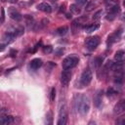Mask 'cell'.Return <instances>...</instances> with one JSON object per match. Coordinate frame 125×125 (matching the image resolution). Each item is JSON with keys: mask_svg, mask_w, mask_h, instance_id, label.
<instances>
[{"mask_svg": "<svg viewBox=\"0 0 125 125\" xmlns=\"http://www.w3.org/2000/svg\"><path fill=\"white\" fill-rule=\"evenodd\" d=\"M74 107L81 115H85L88 113L90 109V100L88 96L77 94L74 97Z\"/></svg>", "mask_w": 125, "mask_h": 125, "instance_id": "6da1fadb", "label": "cell"}, {"mask_svg": "<svg viewBox=\"0 0 125 125\" xmlns=\"http://www.w3.org/2000/svg\"><path fill=\"white\" fill-rule=\"evenodd\" d=\"M78 62H79V58L77 56L70 55L62 61V68L63 69H71L78 64Z\"/></svg>", "mask_w": 125, "mask_h": 125, "instance_id": "7a4b0ae2", "label": "cell"}, {"mask_svg": "<svg viewBox=\"0 0 125 125\" xmlns=\"http://www.w3.org/2000/svg\"><path fill=\"white\" fill-rule=\"evenodd\" d=\"M92 78H93V74H92V71L90 69H85L81 76H80V79H79V87H85L87 85L90 84V82L92 81Z\"/></svg>", "mask_w": 125, "mask_h": 125, "instance_id": "3957f363", "label": "cell"}, {"mask_svg": "<svg viewBox=\"0 0 125 125\" xmlns=\"http://www.w3.org/2000/svg\"><path fill=\"white\" fill-rule=\"evenodd\" d=\"M67 121V107L66 104H62L60 108L59 112V120L57 122L58 125H64Z\"/></svg>", "mask_w": 125, "mask_h": 125, "instance_id": "277c9868", "label": "cell"}, {"mask_svg": "<svg viewBox=\"0 0 125 125\" xmlns=\"http://www.w3.org/2000/svg\"><path fill=\"white\" fill-rule=\"evenodd\" d=\"M85 44H86V47L89 49V50H94L98 47V45L100 44V37L95 35V36H92V37H89L86 39L85 41Z\"/></svg>", "mask_w": 125, "mask_h": 125, "instance_id": "5b68a950", "label": "cell"}, {"mask_svg": "<svg viewBox=\"0 0 125 125\" xmlns=\"http://www.w3.org/2000/svg\"><path fill=\"white\" fill-rule=\"evenodd\" d=\"M119 12H120V8H119L118 4H115V5L111 6V7L109 8V11H108L106 17H105L106 20H107V21H113V20L116 18L117 14H118Z\"/></svg>", "mask_w": 125, "mask_h": 125, "instance_id": "8992f818", "label": "cell"}, {"mask_svg": "<svg viewBox=\"0 0 125 125\" xmlns=\"http://www.w3.org/2000/svg\"><path fill=\"white\" fill-rule=\"evenodd\" d=\"M70 78H71V71L69 69L62 70V75H61V82L62 86H67V84L70 81Z\"/></svg>", "mask_w": 125, "mask_h": 125, "instance_id": "52a82bcc", "label": "cell"}, {"mask_svg": "<svg viewBox=\"0 0 125 125\" xmlns=\"http://www.w3.org/2000/svg\"><path fill=\"white\" fill-rule=\"evenodd\" d=\"M16 34L14 33V32H6L4 35H3V37H2V43L3 44H5V45H7V44H10V43H12L15 39H16Z\"/></svg>", "mask_w": 125, "mask_h": 125, "instance_id": "ba28073f", "label": "cell"}, {"mask_svg": "<svg viewBox=\"0 0 125 125\" xmlns=\"http://www.w3.org/2000/svg\"><path fill=\"white\" fill-rule=\"evenodd\" d=\"M120 35H121V30H116L113 33L109 34L107 37V44H112V43L118 41L120 38Z\"/></svg>", "mask_w": 125, "mask_h": 125, "instance_id": "9c48e42d", "label": "cell"}, {"mask_svg": "<svg viewBox=\"0 0 125 125\" xmlns=\"http://www.w3.org/2000/svg\"><path fill=\"white\" fill-rule=\"evenodd\" d=\"M100 4H101V0H90L87 3L86 7H85V11L86 12H91L94 9H96Z\"/></svg>", "mask_w": 125, "mask_h": 125, "instance_id": "30bf717a", "label": "cell"}, {"mask_svg": "<svg viewBox=\"0 0 125 125\" xmlns=\"http://www.w3.org/2000/svg\"><path fill=\"white\" fill-rule=\"evenodd\" d=\"M9 15H10V18L14 21H21V15L13 7L9 8Z\"/></svg>", "mask_w": 125, "mask_h": 125, "instance_id": "8fae6325", "label": "cell"}, {"mask_svg": "<svg viewBox=\"0 0 125 125\" xmlns=\"http://www.w3.org/2000/svg\"><path fill=\"white\" fill-rule=\"evenodd\" d=\"M37 9H38L39 11H42V12L48 13V14L52 12V7H51V5L48 4V3H46V2L39 3V4L37 5Z\"/></svg>", "mask_w": 125, "mask_h": 125, "instance_id": "7c38bea8", "label": "cell"}, {"mask_svg": "<svg viewBox=\"0 0 125 125\" xmlns=\"http://www.w3.org/2000/svg\"><path fill=\"white\" fill-rule=\"evenodd\" d=\"M102 100H103V91L99 90V91H97V93L94 97V104L97 107H100L102 105Z\"/></svg>", "mask_w": 125, "mask_h": 125, "instance_id": "4fadbf2b", "label": "cell"}, {"mask_svg": "<svg viewBox=\"0 0 125 125\" xmlns=\"http://www.w3.org/2000/svg\"><path fill=\"white\" fill-rule=\"evenodd\" d=\"M14 122V117L11 116V115H4L2 114L1 117H0V123L1 124H4V125H8V124H11Z\"/></svg>", "mask_w": 125, "mask_h": 125, "instance_id": "5bb4252c", "label": "cell"}, {"mask_svg": "<svg viewBox=\"0 0 125 125\" xmlns=\"http://www.w3.org/2000/svg\"><path fill=\"white\" fill-rule=\"evenodd\" d=\"M43 64V62H42V60L41 59H33L31 62H30V67L32 68V69H34V70H36V69H38L41 65Z\"/></svg>", "mask_w": 125, "mask_h": 125, "instance_id": "9a60e30c", "label": "cell"}, {"mask_svg": "<svg viewBox=\"0 0 125 125\" xmlns=\"http://www.w3.org/2000/svg\"><path fill=\"white\" fill-rule=\"evenodd\" d=\"M99 27H100V24H98V23H92V24L85 25V26H84V30H85V32H87V33H91V32H93V31H96Z\"/></svg>", "mask_w": 125, "mask_h": 125, "instance_id": "2e32d148", "label": "cell"}, {"mask_svg": "<svg viewBox=\"0 0 125 125\" xmlns=\"http://www.w3.org/2000/svg\"><path fill=\"white\" fill-rule=\"evenodd\" d=\"M114 60L116 62H124L125 61V52L122 51V50L117 51L115 53V55H114Z\"/></svg>", "mask_w": 125, "mask_h": 125, "instance_id": "e0dca14e", "label": "cell"}, {"mask_svg": "<svg viewBox=\"0 0 125 125\" xmlns=\"http://www.w3.org/2000/svg\"><path fill=\"white\" fill-rule=\"evenodd\" d=\"M67 31H68V27H67L66 25H63V26L59 27V28L56 30V33L59 34V35H64Z\"/></svg>", "mask_w": 125, "mask_h": 125, "instance_id": "ac0fdd59", "label": "cell"}, {"mask_svg": "<svg viewBox=\"0 0 125 125\" xmlns=\"http://www.w3.org/2000/svg\"><path fill=\"white\" fill-rule=\"evenodd\" d=\"M69 9H70V12H71L72 14H75V15L80 14V8H79L78 5H76V4H71L70 7H69Z\"/></svg>", "mask_w": 125, "mask_h": 125, "instance_id": "d6986e66", "label": "cell"}, {"mask_svg": "<svg viewBox=\"0 0 125 125\" xmlns=\"http://www.w3.org/2000/svg\"><path fill=\"white\" fill-rule=\"evenodd\" d=\"M102 15H103V10H99L98 12H96L95 14H94V16H93V21H99L100 19H101V17H102Z\"/></svg>", "mask_w": 125, "mask_h": 125, "instance_id": "ffe728a7", "label": "cell"}, {"mask_svg": "<svg viewBox=\"0 0 125 125\" xmlns=\"http://www.w3.org/2000/svg\"><path fill=\"white\" fill-rule=\"evenodd\" d=\"M43 52L45 54H50L53 52V47L51 45H47V46H44L43 47Z\"/></svg>", "mask_w": 125, "mask_h": 125, "instance_id": "44dd1931", "label": "cell"}, {"mask_svg": "<svg viewBox=\"0 0 125 125\" xmlns=\"http://www.w3.org/2000/svg\"><path fill=\"white\" fill-rule=\"evenodd\" d=\"M52 122H53L52 112H51V111H49V112L47 113V115H46V123H47V124H52Z\"/></svg>", "mask_w": 125, "mask_h": 125, "instance_id": "7402d4cb", "label": "cell"}, {"mask_svg": "<svg viewBox=\"0 0 125 125\" xmlns=\"http://www.w3.org/2000/svg\"><path fill=\"white\" fill-rule=\"evenodd\" d=\"M102 62H103V59L102 58H96L94 60V63H95L96 67H99L100 65H102Z\"/></svg>", "mask_w": 125, "mask_h": 125, "instance_id": "603a6c76", "label": "cell"}, {"mask_svg": "<svg viewBox=\"0 0 125 125\" xmlns=\"http://www.w3.org/2000/svg\"><path fill=\"white\" fill-rule=\"evenodd\" d=\"M116 94V91L113 88H109L107 90V96H114Z\"/></svg>", "mask_w": 125, "mask_h": 125, "instance_id": "cb8c5ba5", "label": "cell"}, {"mask_svg": "<svg viewBox=\"0 0 125 125\" xmlns=\"http://www.w3.org/2000/svg\"><path fill=\"white\" fill-rule=\"evenodd\" d=\"M55 98H56V90L55 88H52L51 89V101H55Z\"/></svg>", "mask_w": 125, "mask_h": 125, "instance_id": "d4e9b609", "label": "cell"}, {"mask_svg": "<svg viewBox=\"0 0 125 125\" xmlns=\"http://www.w3.org/2000/svg\"><path fill=\"white\" fill-rule=\"evenodd\" d=\"M5 21V11H4V8H1V21L0 22L3 23Z\"/></svg>", "mask_w": 125, "mask_h": 125, "instance_id": "484cf974", "label": "cell"}, {"mask_svg": "<svg viewBox=\"0 0 125 125\" xmlns=\"http://www.w3.org/2000/svg\"><path fill=\"white\" fill-rule=\"evenodd\" d=\"M117 124H125V117H120L119 119L116 120Z\"/></svg>", "mask_w": 125, "mask_h": 125, "instance_id": "4316f807", "label": "cell"}, {"mask_svg": "<svg viewBox=\"0 0 125 125\" xmlns=\"http://www.w3.org/2000/svg\"><path fill=\"white\" fill-rule=\"evenodd\" d=\"M119 103H120V104H121V106H122L123 112H125V100H121Z\"/></svg>", "mask_w": 125, "mask_h": 125, "instance_id": "83f0119b", "label": "cell"}, {"mask_svg": "<svg viewBox=\"0 0 125 125\" xmlns=\"http://www.w3.org/2000/svg\"><path fill=\"white\" fill-rule=\"evenodd\" d=\"M6 1H8L9 3H17L19 0H6Z\"/></svg>", "mask_w": 125, "mask_h": 125, "instance_id": "f1b7e54d", "label": "cell"}, {"mask_svg": "<svg viewBox=\"0 0 125 125\" xmlns=\"http://www.w3.org/2000/svg\"><path fill=\"white\" fill-rule=\"evenodd\" d=\"M66 18L67 19H71V14H66Z\"/></svg>", "mask_w": 125, "mask_h": 125, "instance_id": "f546056e", "label": "cell"}, {"mask_svg": "<svg viewBox=\"0 0 125 125\" xmlns=\"http://www.w3.org/2000/svg\"><path fill=\"white\" fill-rule=\"evenodd\" d=\"M122 20H123V21H125V13H124V14L122 15Z\"/></svg>", "mask_w": 125, "mask_h": 125, "instance_id": "4dcf8cb0", "label": "cell"}, {"mask_svg": "<svg viewBox=\"0 0 125 125\" xmlns=\"http://www.w3.org/2000/svg\"><path fill=\"white\" fill-rule=\"evenodd\" d=\"M123 6H124V8H125V0L123 1Z\"/></svg>", "mask_w": 125, "mask_h": 125, "instance_id": "1f68e13d", "label": "cell"}, {"mask_svg": "<svg viewBox=\"0 0 125 125\" xmlns=\"http://www.w3.org/2000/svg\"><path fill=\"white\" fill-rule=\"evenodd\" d=\"M49 1H52V2H56L57 0H49Z\"/></svg>", "mask_w": 125, "mask_h": 125, "instance_id": "d6a6232c", "label": "cell"}, {"mask_svg": "<svg viewBox=\"0 0 125 125\" xmlns=\"http://www.w3.org/2000/svg\"><path fill=\"white\" fill-rule=\"evenodd\" d=\"M2 1H5V0H2Z\"/></svg>", "mask_w": 125, "mask_h": 125, "instance_id": "836d02e7", "label": "cell"}]
</instances>
